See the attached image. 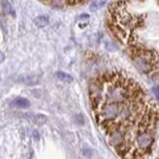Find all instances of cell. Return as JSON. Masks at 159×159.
I'll list each match as a JSON object with an SVG mask.
<instances>
[{
    "label": "cell",
    "instance_id": "obj_1",
    "mask_svg": "<svg viewBox=\"0 0 159 159\" xmlns=\"http://www.w3.org/2000/svg\"><path fill=\"white\" fill-rule=\"evenodd\" d=\"M133 63L141 72L149 74L152 72L153 68H155L154 65H156V59H153V56L150 52L141 51V52L134 53Z\"/></svg>",
    "mask_w": 159,
    "mask_h": 159
},
{
    "label": "cell",
    "instance_id": "obj_2",
    "mask_svg": "<svg viewBox=\"0 0 159 159\" xmlns=\"http://www.w3.org/2000/svg\"><path fill=\"white\" fill-rule=\"evenodd\" d=\"M154 144V134L151 129L141 127L135 135V145L139 151L147 152Z\"/></svg>",
    "mask_w": 159,
    "mask_h": 159
},
{
    "label": "cell",
    "instance_id": "obj_3",
    "mask_svg": "<svg viewBox=\"0 0 159 159\" xmlns=\"http://www.w3.org/2000/svg\"><path fill=\"white\" fill-rule=\"evenodd\" d=\"M18 82L25 86H35L39 83V78L34 75H22L18 78Z\"/></svg>",
    "mask_w": 159,
    "mask_h": 159
},
{
    "label": "cell",
    "instance_id": "obj_4",
    "mask_svg": "<svg viewBox=\"0 0 159 159\" xmlns=\"http://www.w3.org/2000/svg\"><path fill=\"white\" fill-rule=\"evenodd\" d=\"M11 104L16 107H19V109H27V107H30V101L27 99V98L24 97H17L12 100Z\"/></svg>",
    "mask_w": 159,
    "mask_h": 159
},
{
    "label": "cell",
    "instance_id": "obj_5",
    "mask_svg": "<svg viewBox=\"0 0 159 159\" xmlns=\"http://www.w3.org/2000/svg\"><path fill=\"white\" fill-rule=\"evenodd\" d=\"M0 5H1V8L2 11L7 15H11L12 17L15 16V12H14V9L11 7V4L8 0H0Z\"/></svg>",
    "mask_w": 159,
    "mask_h": 159
},
{
    "label": "cell",
    "instance_id": "obj_6",
    "mask_svg": "<svg viewBox=\"0 0 159 159\" xmlns=\"http://www.w3.org/2000/svg\"><path fill=\"white\" fill-rule=\"evenodd\" d=\"M56 77L58 78L60 81H62L64 83H71L74 81V78H72L70 75L66 74V72H63V71H58L56 74Z\"/></svg>",
    "mask_w": 159,
    "mask_h": 159
},
{
    "label": "cell",
    "instance_id": "obj_7",
    "mask_svg": "<svg viewBox=\"0 0 159 159\" xmlns=\"http://www.w3.org/2000/svg\"><path fill=\"white\" fill-rule=\"evenodd\" d=\"M34 23L37 27L39 28H43V27H46L48 24H49V19L47 17H43V16H39L37 17L35 20H34Z\"/></svg>",
    "mask_w": 159,
    "mask_h": 159
},
{
    "label": "cell",
    "instance_id": "obj_8",
    "mask_svg": "<svg viewBox=\"0 0 159 159\" xmlns=\"http://www.w3.org/2000/svg\"><path fill=\"white\" fill-rule=\"evenodd\" d=\"M52 3L56 7H63L65 4L68 3V0H52Z\"/></svg>",
    "mask_w": 159,
    "mask_h": 159
},
{
    "label": "cell",
    "instance_id": "obj_9",
    "mask_svg": "<svg viewBox=\"0 0 159 159\" xmlns=\"http://www.w3.org/2000/svg\"><path fill=\"white\" fill-rule=\"evenodd\" d=\"M153 90H154L155 96H156V98H158V88H157V87H154V88H153Z\"/></svg>",
    "mask_w": 159,
    "mask_h": 159
},
{
    "label": "cell",
    "instance_id": "obj_10",
    "mask_svg": "<svg viewBox=\"0 0 159 159\" xmlns=\"http://www.w3.org/2000/svg\"><path fill=\"white\" fill-rule=\"evenodd\" d=\"M3 60H4V55H3L1 52H0V63L3 62Z\"/></svg>",
    "mask_w": 159,
    "mask_h": 159
}]
</instances>
